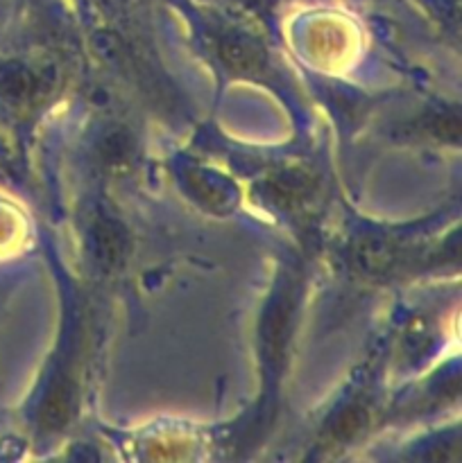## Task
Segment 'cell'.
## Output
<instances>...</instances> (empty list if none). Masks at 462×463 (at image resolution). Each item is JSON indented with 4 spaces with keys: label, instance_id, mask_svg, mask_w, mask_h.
<instances>
[{
    "label": "cell",
    "instance_id": "5",
    "mask_svg": "<svg viewBox=\"0 0 462 463\" xmlns=\"http://www.w3.org/2000/svg\"><path fill=\"white\" fill-rule=\"evenodd\" d=\"M394 265V249L383 242H371L361 249V267L370 274H380Z\"/></svg>",
    "mask_w": 462,
    "mask_h": 463
},
{
    "label": "cell",
    "instance_id": "1",
    "mask_svg": "<svg viewBox=\"0 0 462 463\" xmlns=\"http://www.w3.org/2000/svg\"><path fill=\"white\" fill-rule=\"evenodd\" d=\"M93 244L95 251H98L100 262H104L107 267H118L125 260L127 235L116 222H98L93 229Z\"/></svg>",
    "mask_w": 462,
    "mask_h": 463
},
{
    "label": "cell",
    "instance_id": "2",
    "mask_svg": "<svg viewBox=\"0 0 462 463\" xmlns=\"http://www.w3.org/2000/svg\"><path fill=\"white\" fill-rule=\"evenodd\" d=\"M75 411V392L68 383L54 384L53 392L48 393L43 411H41V425L45 430H62L66 428Z\"/></svg>",
    "mask_w": 462,
    "mask_h": 463
},
{
    "label": "cell",
    "instance_id": "4",
    "mask_svg": "<svg viewBox=\"0 0 462 463\" xmlns=\"http://www.w3.org/2000/svg\"><path fill=\"white\" fill-rule=\"evenodd\" d=\"M36 90V80L27 68L9 66L0 72V93L7 99H27Z\"/></svg>",
    "mask_w": 462,
    "mask_h": 463
},
{
    "label": "cell",
    "instance_id": "6",
    "mask_svg": "<svg viewBox=\"0 0 462 463\" xmlns=\"http://www.w3.org/2000/svg\"><path fill=\"white\" fill-rule=\"evenodd\" d=\"M365 419H367V416H365V411H362V410H349L347 414L340 416L338 425H335L333 437L335 439H351L353 434H356L358 430L365 425Z\"/></svg>",
    "mask_w": 462,
    "mask_h": 463
},
{
    "label": "cell",
    "instance_id": "3",
    "mask_svg": "<svg viewBox=\"0 0 462 463\" xmlns=\"http://www.w3.org/2000/svg\"><path fill=\"white\" fill-rule=\"evenodd\" d=\"M220 52L222 59H225L234 71L240 72L258 71L263 63V54L258 52L256 45H252L249 41L243 39H225L220 45Z\"/></svg>",
    "mask_w": 462,
    "mask_h": 463
}]
</instances>
